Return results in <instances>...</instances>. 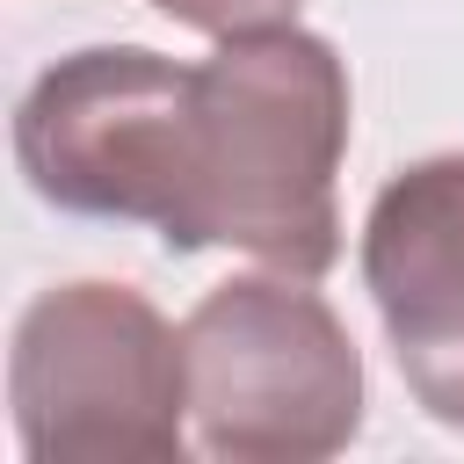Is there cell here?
I'll use <instances>...</instances> for the list:
<instances>
[{
    "mask_svg": "<svg viewBox=\"0 0 464 464\" xmlns=\"http://www.w3.org/2000/svg\"><path fill=\"white\" fill-rule=\"evenodd\" d=\"M362 290L420 413L464 435V152H428L377 188Z\"/></svg>",
    "mask_w": 464,
    "mask_h": 464,
    "instance_id": "277c9868",
    "label": "cell"
},
{
    "mask_svg": "<svg viewBox=\"0 0 464 464\" xmlns=\"http://www.w3.org/2000/svg\"><path fill=\"white\" fill-rule=\"evenodd\" d=\"M174 29H196V36H246V29H276V22H297L304 0H152Z\"/></svg>",
    "mask_w": 464,
    "mask_h": 464,
    "instance_id": "5b68a950",
    "label": "cell"
},
{
    "mask_svg": "<svg viewBox=\"0 0 464 464\" xmlns=\"http://www.w3.org/2000/svg\"><path fill=\"white\" fill-rule=\"evenodd\" d=\"M14 435L29 464H174L188 450V348L130 283H51L14 319Z\"/></svg>",
    "mask_w": 464,
    "mask_h": 464,
    "instance_id": "3957f363",
    "label": "cell"
},
{
    "mask_svg": "<svg viewBox=\"0 0 464 464\" xmlns=\"http://www.w3.org/2000/svg\"><path fill=\"white\" fill-rule=\"evenodd\" d=\"M348 109V58L297 22L218 36L203 65L87 44L29 80L14 167L51 210L152 225L174 254L232 246L283 276H326Z\"/></svg>",
    "mask_w": 464,
    "mask_h": 464,
    "instance_id": "6da1fadb",
    "label": "cell"
},
{
    "mask_svg": "<svg viewBox=\"0 0 464 464\" xmlns=\"http://www.w3.org/2000/svg\"><path fill=\"white\" fill-rule=\"evenodd\" d=\"M196 450L218 464H319L362 435V355L312 276H232L181 319Z\"/></svg>",
    "mask_w": 464,
    "mask_h": 464,
    "instance_id": "7a4b0ae2",
    "label": "cell"
}]
</instances>
